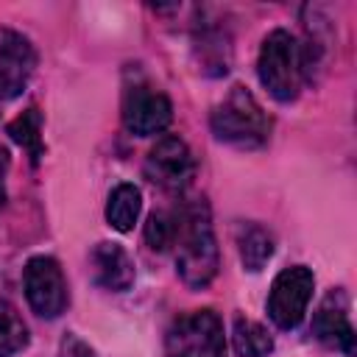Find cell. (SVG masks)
Masks as SVG:
<instances>
[{
    "instance_id": "cell-19",
    "label": "cell",
    "mask_w": 357,
    "mask_h": 357,
    "mask_svg": "<svg viewBox=\"0 0 357 357\" xmlns=\"http://www.w3.org/2000/svg\"><path fill=\"white\" fill-rule=\"evenodd\" d=\"M6 170H8V153L0 148V206L6 204Z\"/></svg>"
},
{
    "instance_id": "cell-17",
    "label": "cell",
    "mask_w": 357,
    "mask_h": 357,
    "mask_svg": "<svg viewBox=\"0 0 357 357\" xmlns=\"http://www.w3.org/2000/svg\"><path fill=\"white\" fill-rule=\"evenodd\" d=\"M176 237V212H151L145 223V240L153 251H167Z\"/></svg>"
},
{
    "instance_id": "cell-15",
    "label": "cell",
    "mask_w": 357,
    "mask_h": 357,
    "mask_svg": "<svg viewBox=\"0 0 357 357\" xmlns=\"http://www.w3.org/2000/svg\"><path fill=\"white\" fill-rule=\"evenodd\" d=\"M231 343H234V351L240 357H268L273 351V337L268 335V329L257 321H248V318L234 321Z\"/></svg>"
},
{
    "instance_id": "cell-18",
    "label": "cell",
    "mask_w": 357,
    "mask_h": 357,
    "mask_svg": "<svg viewBox=\"0 0 357 357\" xmlns=\"http://www.w3.org/2000/svg\"><path fill=\"white\" fill-rule=\"evenodd\" d=\"M59 357H95V354H92V349H89L81 337L64 335V340H61V346H59Z\"/></svg>"
},
{
    "instance_id": "cell-12",
    "label": "cell",
    "mask_w": 357,
    "mask_h": 357,
    "mask_svg": "<svg viewBox=\"0 0 357 357\" xmlns=\"http://www.w3.org/2000/svg\"><path fill=\"white\" fill-rule=\"evenodd\" d=\"M234 237H237L240 262L248 271H259L273 257V234L268 229H262L259 223H240Z\"/></svg>"
},
{
    "instance_id": "cell-14",
    "label": "cell",
    "mask_w": 357,
    "mask_h": 357,
    "mask_svg": "<svg viewBox=\"0 0 357 357\" xmlns=\"http://www.w3.org/2000/svg\"><path fill=\"white\" fill-rule=\"evenodd\" d=\"M8 137L22 148L28 151L31 162L36 165L42 156H45V145H42V112L36 106L25 109L17 120L8 123Z\"/></svg>"
},
{
    "instance_id": "cell-11",
    "label": "cell",
    "mask_w": 357,
    "mask_h": 357,
    "mask_svg": "<svg viewBox=\"0 0 357 357\" xmlns=\"http://www.w3.org/2000/svg\"><path fill=\"white\" fill-rule=\"evenodd\" d=\"M92 273H95V282L106 290H114V293H123L134 284V262L131 257L126 254L123 245L117 243H98L92 248Z\"/></svg>"
},
{
    "instance_id": "cell-6",
    "label": "cell",
    "mask_w": 357,
    "mask_h": 357,
    "mask_svg": "<svg viewBox=\"0 0 357 357\" xmlns=\"http://www.w3.org/2000/svg\"><path fill=\"white\" fill-rule=\"evenodd\" d=\"M25 296L36 315L59 318L67 307V284L53 257H33L25 265Z\"/></svg>"
},
{
    "instance_id": "cell-9",
    "label": "cell",
    "mask_w": 357,
    "mask_h": 357,
    "mask_svg": "<svg viewBox=\"0 0 357 357\" xmlns=\"http://www.w3.org/2000/svg\"><path fill=\"white\" fill-rule=\"evenodd\" d=\"M36 67L33 45L8 28H0V98H17Z\"/></svg>"
},
{
    "instance_id": "cell-2",
    "label": "cell",
    "mask_w": 357,
    "mask_h": 357,
    "mask_svg": "<svg viewBox=\"0 0 357 357\" xmlns=\"http://www.w3.org/2000/svg\"><path fill=\"white\" fill-rule=\"evenodd\" d=\"M209 123L220 142H229L237 148H259L268 142V134H271V120L265 109L240 84L231 86L229 95L215 106Z\"/></svg>"
},
{
    "instance_id": "cell-4",
    "label": "cell",
    "mask_w": 357,
    "mask_h": 357,
    "mask_svg": "<svg viewBox=\"0 0 357 357\" xmlns=\"http://www.w3.org/2000/svg\"><path fill=\"white\" fill-rule=\"evenodd\" d=\"M167 357H226V337L218 312L192 310L178 315L165 335Z\"/></svg>"
},
{
    "instance_id": "cell-7",
    "label": "cell",
    "mask_w": 357,
    "mask_h": 357,
    "mask_svg": "<svg viewBox=\"0 0 357 357\" xmlns=\"http://www.w3.org/2000/svg\"><path fill=\"white\" fill-rule=\"evenodd\" d=\"M195 173V159L184 139L162 137L145 156V176L165 190H184Z\"/></svg>"
},
{
    "instance_id": "cell-1",
    "label": "cell",
    "mask_w": 357,
    "mask_h": 357,
    "mask_svg": "<svg viewBox=\"0 0 357 357\" xmlns=\"http://www.w3.org/2000/svg\"><path fill=\"white\" fill-rule=\"evenodd\" d=\"M176 268L187 287H206L218 276V243L204 201H190L176 212Z\"/></svg>"
},
{
    "instance_id": "cell-13",
    "label": "cell",
    "mask_w": 357,
    "mask_h": 357,
    "mask_svg": "<svg viewBox=\"0 0 357 357\" xmlns=\"http://www.w3.org/2000/svg\"><path fill=\"white\" fill-rule=\"evenodd\" d=\"M142 209V195L134 184H117L106 204V220L117 231H131Z\"/></svg>"
},
{
    "instance_id": "cell-10",
    "label": "cell",
    "mask_w": 357,
    "mask_h": 357,
    "mask_svg": "<svg viewBox=\"0 0 357 357\" xmlns=\"http://www.w3.org/2000/svg\"><path fill=\"white\" fill-rule=\"evenodd\" d=\"M312 332L321 343L343 351L346 357L354 354V326L349 321L346 296L340 290H332L324 296V301L318 304V310L312 315Z\"/></svg>"
},
{
    "instance_id": "cell-8",
    "label": "cell",
    "mask_w": 357,
    "mask_h": 357,
    "mask_svg": "<svg viewBox=\"0 0 357 357\" xmlns=\"http://www.w3.org/2000/svg\"><path fill=\"white\" fill-rule=\"evenodd\" d=\"M173 120V106L165 92H156L151 86H131L123 100V123L137 137H153L167 128Z\"/></svg>"
},
{
    "instance_id": "cell-3",
    "label": "cell",
    "mask_w": 357,
    "mask_h": 357,
    "mask_svg": "<svg viewBox=\"0 0 357 357\" xmlns=\"http://www.w3.org/2000/svg\"><path fill=\"white\" fill-rule=\"evenodd\" d=\"M257 73L262 86L282 103L293 100L301 89V56H298V42L293 39V33L276 28L265 36L262 47H259V61H257Z\"/></svg>"
},
{
    "instance_id": "cell-16",
    "label": "cell",
    "mask_w": 357,
    "mask_h": 357,
    "mask_svg": "<svg viewBox=\"0 0 357 357\" xmlns=\"http://www.w3.org/2000/svg\"><path fill=\"white\" fill-rule=\"evenodd\" d=\"M28 346V326L20 318L17 307L0 298V357H11Z\"/></svg>"
},
{
    "instance_id": "cell-5",
    "label": "cell",
    "mask_w": 357,
    "mask_h": 357,
    "mask_svg": "<svg viewBox=\"0 0 357 357\" xmlns=\"http://www.w3.org/2000/svg\"><path fill=\"white\" fill-rule=\"evenodd\" d=\"M312 287H315V276L310 268L304 265H293L284 268L273 284H271V296H268V315L279 329H293L301 324L310 298H312Z\"/></svg>"
}]
</instances>
